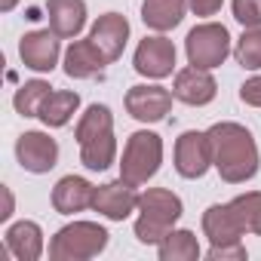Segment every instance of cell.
<instances>
[{"mask_svg":"<svg viewBox=\"0 0 261 261\" xmlns=\"http://www.w3.org/2000/svg\"><path fill=\"white\" fill-rule=\"evenodd\" d=\"M209 145H212V169L221 175L227 185H246L249 178L258 175L261 154L252 139V133L243 123L221 120L206 129Z\"/></svg>","mask_w":261,"mask_h":261,"instance_id":"6da1fadb","label":"cell"},{"mask_svg":"<svg viewBox=\"0 0 261 261\" xmlns=\"http://www.w3.org/2000/svg\"><path fill=\"white\" fill-rule=\"evenodd\" d=\"M185 215V203L169 188H148L139 197V218H136V240L145 246H160L163 237L178 224Z\"/></svg>","mask_w":261,"mask_h":261,"instance_id":"7a4b0ae2","label":"cell"},{"mask_svg":"<svg viewBox=\"0 0 261 261\" xmlns=\"http://www.w3.org/2000/svg\"><path fill=\"white\" fill-rule=\"evenodd\" d=\"M111 233L98 221H71L56 230L49 240V258L53 261H86L108 249Z\"/></svg>","mask_w":261,"mask_h":261,"instance_id":"3957f363","label":"cell"},{"mask_svg":"<svg viewBox=\"0 0 261 261\" xmlns=\"http://www.w3.org/2000/svg\"><path fill=\"white\" fill-rule=\"evenodd\" d=\"M163 163V139L151 129H139L126 139L123 145V157H120V178H126L129 185H148Z\"/></svg>","mask_w":261,"mask_h":261,"instance_id":"277c9868","label":"cell"},{"mask_svg":"<svg viewBox=\"0 0 261 261\" xmlns=\"http://www.w3.org/2000/svg\"><path fill=\"white\" fill-rule=\"evenodd\" d=\"M230 53H233L230 31L221 22H203V25L191 28L185 37V56H188V65H194V68L215 71L227 62Z\"/></svg>","mask_w":261,"mask_h":261,"instance_id":"5b68a950","label":"cell"},{"mask_svg":"<svg viewBox=\"0 0 261 261\" xmlns=\"http://www.w3.org/2000/svg\"><path fill=\"white\" fill-rule=\"evenodd\" d=\"M172 89L160 86V83H139V86H129L126 89V111L133 120L139 123H160L166 120V114L172 111Z\"/></svg>","mask_w":261,"mask_h":261,"instance_id":"8992f818","label":"cell"},{"mask_svg":"<svg viewBox=\"0 0 261 261\" xmlns=\"http://www.w3.org/2000/svg\"><path fill=\"white\" fill-rule=\"evenodd\" d=\"M133 68L136 74L148 77V80H166L175 71V43L163 34H151L145 40H139L136 56H133Z\"/></svg>","mask_w":261,"mask_h":261,"instance_id":"52a82bcc","label":"cell"},{"mask_svg":"<svg viewBox=\"0 0 261 261\" xmlns=\"http://www.w3.org/2000/svg\"><path fill=\"white\" fill-rule=\"evenodd\" d=\"M175 172L181 178H203L209 169H212V145H209V136L200 133V129H188L175 139Z\"/></svg>","mask_w":261,"mask_h":261,"instance_id":"ba28073f","label":"cell"},{"mask_svg":"<svg viewBox=\"0 0 261 261\" xmlns=\"http://www.w3.org/2000/svg\"><path fill=\"white\" fill-rule=\"evenodd\" d=\"M16 160H19V166L25 172L46 175L59 163V142L53 136H46V133H37V129L22 133L16 139Z\"/></svg>","mask_w":261,"mask_h":261,"instance_id":"9c48e42d","label":"cell"},{"mask_svg":"<svg viewBox=\"0 0 261 261\" xmlns=\"http://www.w3.org/2000/svg\"><path fill=\"white\" fill-rule=\"evenodd\" d=\"M139 197L142 194L136 191V185H129L126 178H117V181L95 188L92 209L108 221H126L133 212H139Z\"/></svg>","mask_w":261,"mask_h":261,"instance_id":"30bf717a","label":"cell"},{"mask_svg":"<svg viewBox=\"0 0 261 261\" xmlns=\"http://www.w3.org/2000/svg\"><path fill=\"white\" fill-rule=\"evenodd\" d=\"M62 37L53 31V28H43V31H28L22 40H19V59L25 68L37 71V74H49L59 59H62Z\"/></svg>","mask_w":261,"mask_h":261,"instance_id":"8fae6325","label":"cell"},{"mask_svg":"<svg viewBox=\"0 0 261 261\" xmlns=\"http://www.w3.org/2000/svg\"><path fill=\"white\" fill-rule=\"evenodd\" d=\"M172 95H175V101H181V105L203 108V105L215 101L218 83H215L212 71H203V68L188 65V68H181V71L175 74V80H172Z\"/></svg>","mask_w":261,"mask_h":261,"instance_id":"7c38bea8","label":"cell"},{"mask_svg":"<svg viewBox=\"0 0 261 261\" xmlns=\"http://www.w3.org/2000/svg\"><path fill=\"white\" fill-rule=\"evenodd\" d=\"M89 40L101 49V56L108 62H117L126 49V40H129V19L123 13H105L92 22L89 28Z\"/></svg>","mask_w":261,"mask_h":261,"instance_id":"4fadbf2b","label":"cell"},{"mask_svg":"<svg viewBox=\"0 0 261 261\" xmlns=\"http://www.w3.org/2000/svg\"><path fill=\"white\" fill-rule=\"evenodd\" d=\"M203 237L212 246H224V243H240L246 237V227L240 224L237 212L230 209V203H212L203 212Z\"/></svg>","mask_w":261,"mask_h":261,"instance_id":"5bb4252c","label":"cell"},{"mask_svg":"<svg viewBox=\"0 0 261 261\" xmlns=\"http://www.w3.org/2000/svg\"><path fill=\"white\" fill-rule=\"evenodd\" d=\"M92 197H95L92 181H86L83 175H65L53 188V209L59 215H74V212L92 209Z\"/></svg>","mask_w":261,"mask_h":261,"instance_id":"9a60e30c","label":"cell"},{"mask_svg":"<svg viewBox=\"0 0 261 261\" xmlns=\"http://www.w3.org/2000/svg\"><path fill=\"white\" fill-rule=\"evenodd\" d=\"M62 65H65V74H68L71 80H86V77L101 74L111 62H108V59L101 56V49L86 37V40H71V46L65 49Z\"/></svg>","mask_w":261,"mask_h":261,"instance_id":"2e32d148","label":"cell"},{"mask_svg":"<svg viewBox=\"0 0 261 261\" xmlns=\"http://www.w3.org/2000/svg\"><path fill=\"white\" fill-rule=\"evenodd\" d=\"M4 246L16 261H37L43 255V230L37 221H13L4 233Z\"/></svg>","mask_w":261,"mask_h":261,"instance_id":"e0dca14e","label":"cell"},{"mask_svg":"<svg viewBox=\"0 0 261 261\" xmlns=\"http://www.w3.org/2000/svg\"><path fill=\"white\" fill-rule=\"evenodd\" d=\"M46 19L62 40H74L86 28V0H46Z\"/></svg>","mask_w":261,"mask_h":261,"instance_id":"ac0fdd59","label":"cell"},{"mask_svg":"<svg viewBox=\"0 0 261 261\" xmlns=\"http://www.w3.org/2000/svg\"><path fill=\"white\" fill-rule=\"evenodd\" d=\"M185 16H188V0H145L142 4V22L157 34L178 28Z\"/></svg>","mask_w":261,"mask_h":261,"instance_id":"d6986e66","label":"cell"},{"mask_svg":"<svg viewBox=\"0 0 261 261\" xmlns=\"http://www.w3.org/2000/svg\"><path fill=\"white\" fill-rule=\"evenodd\" d=\"M77 108H80V95L77 92H71V89H53L46 95L43 108H40V120L49 129H62V126L71 123V117L77 114Z\"/></svg>","mask_w":261,"mask_h":261,"instance_id":"ffe728a7","label":"cell"},{"mask_svg":"<svg viewBox=\"0 0 261 261\" xmlns=\"http://www.w3.org/2000/svg\"><path fill=\"white\" fill-rule=\"evenodd\" d=\"M157 255H160V261H197L203 252H200V243H197L194 230L172 227L163 237V243L157 246Z\"/></svg>","mask_w":261,"mask_h":261,"instance_id":"44dd1931","label":"cell"},{"mask_svg":"<svg viewBox=\"0 0 261 261\" xmlns=\"http://www.w3.org/2000/svg\"><path fill=\"white\" fill-rule=\"evenodd\" d=\"M114 160H117V139H114V129L80 145V163H83L89 172H105L108 166H114Z\"/></svg>","mask_w":261,"mask_h":261,"instance_id":"7402d4cb","label":"cell"},{"mask_svg":"<svg viewBox=\"0 0 261 261\" xmlns=\"http://www.w3.org/2000/svg\"><path fill=\"white\" fill-rule=\"evenodd\" d=\"M111 129H114V114H111V108H108V105H89V108L80 114V120H77L74 139H77V145H83V142H89V139H95V136H101V133H111Z\"/></svg>","mask_w":261,"mask_h":261,"instance_id":"603a6c76","label":"cell"},{"mask_svg":"<svg viewBox=\"0 0 261 261\" xmlns=\"http://www.w3.org/2000/svg\"><path fill=\"white\" fill-rule=\"evenodd\" d=\"M53 92V86L46 83V80H25L19 89H16V95H13V108L22 114V117H40V108H43V101H46V95Z\"/></svg>","mask_w":261,"mask_h":261,"instance_id":"cb8c5ba5","label":"cell"},{"mask_svg":"<svg viewBox=\"0 0 261 261\" xmlns=\"http://www.w3.org/2000/svg\"><path fill=\"white\" fill-rule=\"evenodd\" d=\"M233 59L243 71H261V28H246L233 43Z\"/></svg>","mask_w":261,"mask_h":261,"instance_id":"d4e9b609","label":"cell"},{"mask_svg":"<svg viewBox=\"0 0 261 261\" xmlns=\"http://www.w3.org/2000/svg\"><path fill=\"white\" fill-rule=\"evenodd\" d=\"M230 209L237 212V218L246 227V233H258L261 237V191H246V194L233 197Z\"/></svg>","mask_w":261,"mask_h":261,"instance_id":"484cf974","label":"cell"},{"mask_svg":"<svg viewBox=\"0 0 261 261\" xmlns=\"http://www.w3.org/2000/svg\"><path fill=\"white\" fill-rule=\"evenodd\" d=\"M230 10L243 28H261V0H230Z\"/></svg>","mask_w":261,"mask_h":261,"instance_id":"4316f807","label":"cell"},{"mask_svg":"<svg viewBox=\"0 0 261 261\" xmlns=\"http://www.w3.org/2000/svg\"><path fill=\"white\" fill-rule=\"evenodd\" d=\"M209 261H246V246L240 243H224V246H209L206 252Z\"/></svg>","mask_w":261,"mask_h":261,"instance_id":"83f0119b","label":"cell"},{"mask_svg":"<svg viewBox=\"0 0 261 261\" xmlns=\"http://www.w3.org/2000/svg\"><path fill=\"white\" fill-rule=\"evenodd\" d=\"M240 101L249 108H261V77H249L240 86Z\"/></svg>","mask_w":261,"mask_h":261,"instance_id":"f1b7e54d","label":"cell"},{"mask_svg":"<svg viewBox=\"0 0 261 261\" xmlns=\"http://www.w3.org/2000/svg\"><path fill=\"white\" fill-rule=\"evenodd\" d=\"M221 7H224V0H188V10H191L194 16H200V19L215 16Z\"/></svg>","mask_w":261,"mask_h":261,"instance_id":"f546056e","label":"cell"},{"mask_svg":"<svg viewBox=\"0 0 261 261\" xmlns=\"http://www.w3.org/2000/svg\"><path fill=\"white\" fill-rule=\"evenodd\" d=\"M0 194H4V212H0V221H10L13 218V209H16V200H13V191L4 185L0 188Z\"/></svg>","mask_w":261,"mask_h":261,"instance_id":"4dcf8cb0","label":"cell"},{"mask_svg":"<svg viewBox=\"0 0 261 261\" xmlns=\"http://www.w3.org/2000/svg\"><path fill=\"white\" fill-rule=\"evenodd\" d=\"M19 0H0V13H13Z\"/></svg>","mask_w":261,"mask_h":261,"instance_id":"1f68e13d","label":"cell"}]
</instances>
